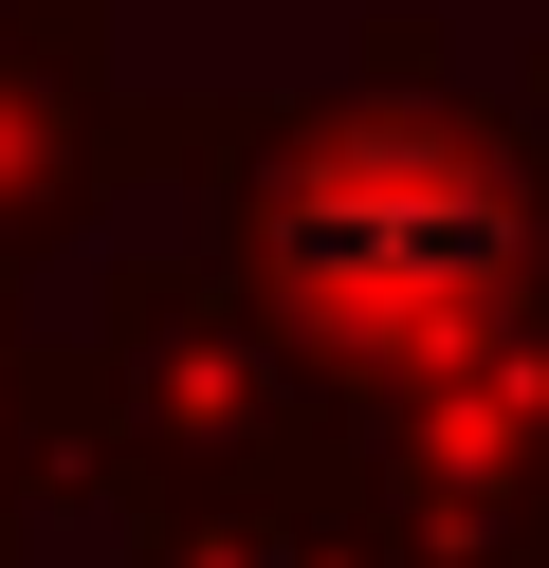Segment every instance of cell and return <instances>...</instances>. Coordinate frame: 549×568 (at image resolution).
Segmentation results:
<instances>
[{
  "label": "cell",
  "mask_w": 549,
  "mask_h": 568,
  "mask_svg": "<svg viewBox=\"0 0 549 568\" xmlns=\"http://www.w3.org/2000/svg\"><path fill=\"white\" fill-rule=\"evenodd\" d=\"M202 184H220V275L312 348L329 404L439 385L549 275L531 165L476 111H238V148Z\"/></svg>",
  "instance_id": "1"
},
{
  "label": "cell",
  "mask_w": 549,
  "mask_h": 568,
  "mask_svg": "<svg viewBox=\"0 0 549 568\" xmlns=\"http://www.w3.org/2000/svg\"><path fill=\"white\" fill-rule=\"evenodd\" d=\"M92 129H110V55H92V0H0V275H37L92 202Z\"/></svg>",
  "instance_id": "2"
},
{
  "label": "cell",
  "mask_w": 549,
  "mask_h": 568,
  "mask_svg": "<svg viewBox=\"0 0 549 568\" xmlns=\"http://www.w3.org/2000/svg\"><path fill=\"white\" fill-rule=\"evenodd\" d=\"M55 458H73V367H19V331H0V531L55 495Z\"/></svg>",
  "instance_id": "3"
}]
</instances>
